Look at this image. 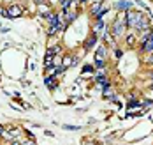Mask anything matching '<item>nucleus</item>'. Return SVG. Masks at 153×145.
Here are the masks:
<instances>
[{
  "instance_id": "1",
  "label": "nucleus",
  "mask_w": 153,
  "mask_h": 145,
  "mask_svg": "<svg viewBox=\"0 0 153 145\" xmlns=\"http://www.w3.org/2000/svg\"><path fill=\"white\" fill-rule=\"evenodd\" d=\"M125 23L128 29H134V30H146L150 29V21L143 16L141 13H136V11H127L125 14Z\"/></svg>"
},
{
  "instance_id": "2",
  "label": "nucleus",
  "mask_w": 153,
  "mask_h": 145,
  "mask_svg": "<svg viewBox=\"0 0 153 145\" xmlns=\"http://www.w3.org/2000/svg\"><path fill=\"white\" fill-rule=\"evenodd\" d=\"M127 30V23H125V14H120L118 20H114V23H113V30L111 32L114 34L116 37H120L123 35V32Z\"/></svg>"
},
{
  "instance_id": "3",
  "label": "nucleus",
  "mask_w": 153,
  "mask_h": 145,
  "mask_svg": "<svg viewBox=\"0 0 153 145\" xmlns=\"http://www.w3.org/2000/svg\"><path fill=\"white\" fill-rule=\"evenodd\" d=\"M7 14H9V18H18L23 14V9L19 7V5H11L9 9H7Z\"/></svg>"
},
{
  "instance_id": "4",
  "label": "nucleus",
  "mask_w": 153,
  "mask_h": 145,
  "mask_svg": "<svg viewBox=\"0 0 153 145\" xmlns=\"http://www.w3.org/2000/svg\"><path fill=\"white\" fill-rule=\"evenodd\" d=\"M141 51H148V53H150V51H153V32L150 34V37H148V39L143 43V46H141Z\"/></svg>"
},
{
  "instance_id": "5",
  "label": "nucleus",
  "mask_w": 153,
  "mask_h": 145,
  "mask_svg": "<svg viewBox=\"0 0 153 145\" xmlns=\"http://www.w3.org/2000/svg\"><path fill=\"white\" fill-rule=\"evenodd\" d=\"M116 7H118L120 11H130V9H132V2H125V0H120V2L116 4Z\"/></svg>"
},
{
  "instance_id": "6",
  "label": "nucleus",
  "mask_w": 153,
  "mask_h": 145,
  "mask_svg": "<svg viewBox=\"0 0 153 145\" xmlns=\"http://www.w3.org/2000/svg\"><path fill=\"white\" fill-rule=\"evenodd\" d=\"M95 81H97V83H99L102 89H104L106 85H109V80L106 78V74H104V76H95Z\"/></svg>"
},
{
  "instance_id": "7",
  "label": "nucleus",
  "mask_w": 153,
  "mask_h": 145,
  "mask_svg": "<svg viewBox=\"0 0 153 145\" xmlns=\"http://www.w3.org/2000/svg\"><path fill=\"white\" fill-rule=\"evenodd\" d=\"M44 65H46V67H53V65H55V55H49V53H48L46 59H44Z\"/></svg>"
},
{
  "instance_id": "8",
  "label": "nucleus",
  "mask_w": 153,
  "mask_h": 145,
  "mask_svg": "<svg viewBox=\"0 0 153 145\" xmlns=\"http://www.w3.org/2000/svg\"><path fill=\"white\" fill-rule=\"evenodd\" d=\"M104 57H106V48L100 46V48L97 50V53H95V59L97 60H104Z\"/></svg>"
},
{
  "instance_id": "9",
  "label": "nucleus",
  "mask_w": 153,
  "mask_h": 145,
  "mask_svg": "<svg viewBox=\"0 0 153 145\" xmlns=\"http://www.w3.org/2000/svg\"><path fill=\"white\" fill-rule=\"evenodd\" d=\"M100 9H102V2H95V4L92 5V14L97 16V14L100 13Z\"/></svg>"
},
{
  "instance_id": "10",
  "label": "nucleus",
  "mask_w": 153,
  "mask_h": 145,
  "mask_svg": "<svg viewBox=\"0 0 153 145\" xmlns=\"http://www.w3.org/2000/svg\"><path fill=\"white\" fill-rule=\"evenodd\" d=\"M44 83L48 85V89H55V85H56L55 78H51V76H46V78H44Z\"/></svg>"
},
{
  "instance_id": "11",
  "label": "nucleus",
  "mask_w": 153,
  "mask_h": 145,
  "mask_svg": "<svg viewBox=\"0 0 153 145\" xmlns=\"http://www.w3.org/2000/svg\"><path fill=\"white\" fill-rule=\"evenodd\" d=\"M104 97H114V90H113V87H109V85L104 87Z\"/></svg>"
},
{
  "instance_id": "12",
  "label": "nucleus",
  "mask_w": 153,
  "mask_h": 145,
  "mask_svg": "<svg viewBox=\"0 0 153 145\" xmlns=\"http://www.w3.org/2000/svg\"><path fill=\"white\" fill-rule=\"evenodd\" d=\"M97 43V37L95 35H92L90 39H88V43H86V46H85V50H90V48H93V44Z\"/></svg>"
},
{
  "instance_id": "13",
  "label": "nucleus",
  "mask_w": 153,
  "mask_h": 145,
  "mask_svg": "<svg viewBox=\"0 0 153 145\" xmlns=\"http://www.w3.org/2000/svg\"><path fill=\"white\" fill-rule=\"evenodd\" d=\"M39 13H41V14H48V13H51V11H49V7H48L46 4H39Z\"/></svg>"
},
{
  "instance_id": "14",
  "label": "nucleus",
  "mask_w": 153,
  "mask_h": 145,
  "mask_svg": "<svg viewBox=\"0 0 153 145\" xmlns=\"http://www.w3.org/2000/svg\"><path fill=\"white\" fill-rule=\"evenodd\" d=\"M60 46H53V48H49L48 50V53H49V55H60Z\"/></svg>"
},
{
  "instance_id": "15",
  "label": "nucleus",
  "mask_w": 153,
  "mask_h": 145,
  "mask_svg": "<svg viewBox=\"0 0 153 145\" xmlns=\"http://www.w3.org/2000/svg\"><path fill=\"white\" fill-rule=\"evenodd\" d=\"M102 29H104V21H102V18H100V20L97 21V25H95V32H100Z\"/></svg>"
},
{
  "instance_id": "16",
  "label": "nucleus",
  "mask_w": 153,
  "mask_h": 145,
  "mask_svg": "<svg viewBox=\"0 0 153 145\" xmlns=\"http://www.w3.org/2000/svg\"><path fill=\"white\" fill-rule=\"evenodd\" d=\"M127 44L128 46H134L136 44V37L134 35H127Z\"/></svg>"
},
{
  "instance_id": "17",
  "label": "nucleus",
  "mask_w": 153,
  "mask_h": 145,
  "mask_svg": "<svg viewBox=\"0 0 153 145\" xmlns=\"http://www.w3.org/2000/svg\"><path fill=\"white\" fill-rule=\"evenodd\" d=\"M144 62H146V64H150V65H153V51L148 53V57L144 59Z\"/></svg>"
},
{
  "instance_id": "18",
  "label": "nucleus",
  "mask_w": 153,
  "mask_h": 145,
  "mask_svg": "<svg viewBox=\"0 0 153 145\" xmlns=\"http://www.w3.org/2000/svg\"><path fill=\"white\" fill-rule=\"evenodd\" d=\"M63 129H69V131H77V129H81L79 126H63Z\"/></svg>"
},
{
  "instance_id": "19",
  "label": "nucleus",
  "mask_w": 153,
  "mask_h": 145,
  "mask_svg": "<svg viewBox=\"0 0 153 145\" xmlns=\"http://www.w3.org/2000/svg\"><path fill=\"white\" fill-rule=\"evenodd\" d=\"M69 4H71V0H62V7L63 9H69Z\"/></svg>"
},
{
  "instance_id": "20",
  "label": "nucleus",
  "mask_w": 153,
  "mask_h": 145,
  "mask_svg": "<svg viewBox=\"0 0 153 145\" xmlns=\"http://www.w3.org/2000/svg\"><path fill=\"white\" fill-rule=\"evenodd\" d=\"M92 71H93L92 65H85V67H83V73H92Z\"/></svg>"
},
{
  "instance_id": "21",
  "label": "nucleus",
  "mask_w": 153,
  "mask_h": 145,
  "mask_svg": "<svg viewBox=\"0 0 153 145\" xmlns=\"http://www.w3.org/2000/svg\"><path fill=\"white\" fill-rule=\"evenodd\" d=\"M21 145H35L33 140H25V142H21Z\"/></svg>"
},
{
  "instance_id": "22",
  "label": "nucleus",
  "mask_w": 153,
  "mask_h": 145,
  "mask_svg": "<svg viewBox=\"0 0 153 145\" xmlns=\"http://www.w3.org/2000/svg\"><path fill=\"white\" fill-rule=\"evenodd\" d=\"M95 65H97V67H104V60H97V59H95Z\"/></svg>"
},
{
  "instance_id": "23",
  "label": "nucleus",
  "mask_w": 153,
  "mask_h": 145,
  "mask_svg": "<svg viewBox=\"0 0 153 145\" xmlns=\"http://www.w3.org/2000/svg\"><path fill=\"white\" fill-rule=\"evenodd\" d=\"M0 14H2V16H5V18H9V14H7V9H2V7H0Z\"/></svg>"
},
{
  "instance_id": "24",
  "label": "nucleus",
  "mask_w": 153,
  "mask_h": 145,
  "mask_svg": "<svg viewBox=\"0 0 153 145\" xmlns=\"http://www.w3.org/2000/svg\"><path fill=\"white\" fill-rule=\"evenodd\" d=\"M9 145H21V143H19L18 140H11V143H9Z\"/></svg>"
},
{
  "instance_id": "25",
  "label": "nucleus",
  "mask_w": 153,
  "mask_h": 145,
  "mask_svg": "<svg viewBox=\"0 0 153 145\" xmlns=\"http://www.w3.org/2000/svg\"><path fill=\"white\" fill-rule=\"evenodd\" d=\"M4 129H5L4 126H0V138H2V134H4Z\"/></svg>"
},
{
  "instance_id": "26",
  "label": "nucleus",
  "mask_w": 153,
  "mask_h": 145,
  "mask_svg": "<svg viewBox=\"0 0 153 145\" xmlns=\"http://www.w3.org/2000/svg\"><path fill=\"white\" fill-rule=\"evenodd\" d=\"M37 4H44V0H37Z\"/></svg>"
},
{
  "instance_id": "27",
  "label": "nucleus",
  "mask_w": 153,
  "mask_h": 145,
  "mask_svg": "<svg viewBox=\"0 0 153 145\" xmlns=\"http://www.w3.org/2000/svg\"><path fill=\"white\" fill-rule=\"evenodd\" d=\"M150 89H152V90H153V83H152V87H150Z\"/></svg>"
}]
</instances>
